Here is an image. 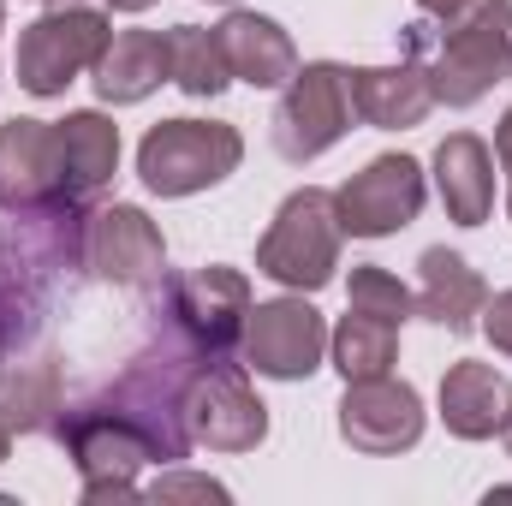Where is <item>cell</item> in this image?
<instances>
[{
    "mask_svg": "<svg viewBox=\"0 0 512 506\" xmlns=\"http://www.w3.org/2000/svg\"><path fill=\"white\" fill-rule=\"evenodd\" d=\"M512 72V0H465L441 18V54L429 66L435 102L471 108Z\"/></svg>",
    "mask_w": 512,
    "mask_h": 506,
    "instance_id": "1",
    "label": "cell"
},
{
    "mask_svg": "<svg viewBox=\"0 0 512 506\" xmlns=\"http://www.w3.org/2000/svg\"><path fill=\"white\" fill-rule=\"evenodd\" d=\"M340 215H334V191H292L274 215V227L256 245V274H268L286 292H322L340 268Z\"/></svg>",
    "mask_w": 512,
    "mask_h": 506,
    "instance_id": "2",
    "label": "cell"
},
{
    "mask_svg": "<svg viewBox=\"0 0 512 506\" xmlns=\"http://www.w3.org/2000/svg\"><path fill=\"white\" fill-rule=\"evenodd\" d=\"M239 161L245 137L221 120H161L137 143V179L155 197H197L227 173H239Z\"/></svg>",
    "mask_w": 512,
    "mask_h": 506,
    "instance_id": "3",
    "label": "cell"
},
{
    "mask_svg": "<svg viewBox=\"0 0 512 506\" xmlns=\"http://www.w3.org/2000/svg\"><path fill=\"white\" fill-rule=\"evenodd\" d=\"M60 447L72 453L78 477H84V501H126L137 495V471L161 465L149 435L126 423L120 411H108L102 399H84L72 411H60Z\"/></svg>",
    "mask_w": 512,
    "mask_h": 506,
    "instance_id": "4",
    "label": "cell"
},
{
    "mask_svg": "<svg viewBox=\"0 0 512 506\" xmlns=\"http://www.w3.org/2000/svg\"><path fill=\"white\" fill-rule=\"evenodd\" d=\"M108 42H114L108 18L96 6H72L66 0L54 12H42L36 24H24L18 54H12V72H18V84L30 96H66V84L78 72H90Z\"/></svg>",
    "mask_w": 512,
    "mask_h": 506,
    "instance_id": "5",
    "label": "cell"
},
{
    "mask_svg": "<svg viewBox=\"0 0 512 506\" xmlns=\"http://www.w3.org/2000/svg\"><path fill=\"white\" fill-rule=\"evenodd\" d=\"M179 417H185L191 447H209V453H256L268 441V405L251 393L245 370L227 358L197 364V376L185 381Z\"/></svg>",
    "mask_w": 512,
    "mask_h": 506,
    "instance_id": "6",
    "label": "cell"
},
{
    "mask_svg": "<svg viewBox=\"0 0 512 506\" xmlns=\"http://www.w3.org/2000/svg\"><path fill=\"white\" fill-rule=\"evenodd\" d=\"M352 72L334 66V60H316V66H298L280 108H274V149L304 167L316 155H328L346 131H352Z\"/></svg>",
    "mask_w": 512,
    "mask_h": 506,
    "instance_id": "7",
    "label": "cell"
},
{
    "mask_svg": "<svg viewBox=\"0 0 512 506\" xmlns=\"http://www.w3.org/2000/svg\"><path fill=\"white\" fill-rule=\"evenodd\" d=\"M239 352H245V370L268 381H304L322 370V352H328V328L322 316L298 298H268L251 304L245 316V334H239Z\"/></svg>",
    "mask_w": 512,
    "mask_h": 506,
    "instance_id": "8",
    "label": "cell"
},
{
    "mask_svg": "<svg viewBox=\"0 0 512 506\" xmlns=\"http://www.w3.org/2000/svg\"><path fill=\"white\" fill-rule=\"evenodd\" d=\"M251 316V286L239 268H197L167 286V322L203 352V358H233L239 334Z\"/></svg>",
    "mask_w": 512,
    "mask_h": 506,
    "instance_id": "9",
    "label": "cell"
},
{
    "mask_svg": "<svg viewBox=\"0 0 512 506\" xmlns=\"http://www.w3.org/2000/svg\"><path fill=\"white\" fill-rule=\"evenodd\" d=\"M78 262L96 280H114V286H155L161 268H167V245H161V227L137 203H108V209L84 215Z\"/></svg>",
    "mask_w": 512,
    "mask_h": 506,
    "instance_id": "10",
    "label": "cell"
},
{
    "mask_svg": "<svg viewBox=\"0 0 512 506\" xmlns=\"http://www.w3.org/2000/svg\"><path fill=\"white\" fill-rule=\"evenodd\" d=\"M417 209H423V167L411 155H376L364 173H352L334 191L340 233H352V239H387V233L411 227Z\"/></svg>",
    "mask_w": 512,
    "mask_h": 506,
    "instance_id": "11",
    "label": "cell"
},
{
    "mask_svg": "<svg viewBox=\"0 0 512 506\" xmlns=\"http://www.w3.org/2000/svg\"><path fill=\"white\" fill-rule=\"evenodd\" d=\"M340 435H346V447H358L370 459L411 453L423 441V399H417V387H405L393 376L346 381V393H340Z\"/></svg>",
    "mask_w": 512,
    "mask_h": 506,
    "instance_id": "12",
    "label": "cell"
},
{
    "mask_svg": "<svg viewBox=\"0 0 512 506\" xmlns=\"http://www.w3.org/2000/svg\"><path fill=\"white\" fill-rule=\"evenodd\" d=\"M0 209L6 215L66 209L60 126H48V120H6L0 126Z\"/></svg>",
    "mask_w": 512,
    "mask_h": 506,
    "instance_id": "13",
    "label": "cell"
},
{
    "mask_svg": "<svg viewBox=\"0 0 512 506\" xmlns=\"http://www.w3.org/2000/svg\"><path fill=\"white\" fill-rule=\"evenodd\" d=\"M352 108H358L364 126H376V131L423 126L429 108H435L429 66H417V60H399V66H358V72H352Z\"/></svg>",
    "mask_w": 512,
    "mask_h": 506,
    "instance_id": "14",
    "label": "cell"
},
{
    "mask_svg": "<svg viewBox=\"0 0 512 506\" xmlns=\"http://www.w3.org/2000/svg\"><path fill=\"white\" fill-rule=\"evenodd\" d=\"M512 417V381L495 364H477V358H459L447 376H441V423L447 435L459 441H489L501 435Z\"/></svg>",
    "mask_w": 512,
    "mask_h": 506,
    "instance_id": "15",
    "label": "cell"
},
{
    "mask_svg": "<svg viewBox=\"0 0 512 506\" xmlns=\"http://www.w3.org/2000/svg\"><path fill=\"white\" fill-rule=\"evenodd\" d=\"M215 42H221L227 72H233L239 84L280 90V84H292V72H298L292 36H286L274 18H262V12H227V18L215 24Z\"/></svg>",
    "mask_w": 512,
    "mask_h": 506,
    "instance_id": "16",
    "label": "cell"
},
{
    "mask_svg": "<svg viewBox=\"0 0 512 506\" xmlns=\"http://www.w3.org/2000/svg\"><path fill=\"white\" fill-rule=\"evenodd\" d=\"M167 78H173L167 30H120L96 60V96L108 108H131V102L155 96Z\"/></svg>",
    "mask_w": 512,
    "mask_h": 506,
    "instance_id": "17",
    "label": "cell"
},
{
    "mask_svg": "<svg viewBox=\"0 0 512 506\" xmlns=\"http://www.w3.org/2000/svg\"><path fill=\"white\" fill-rule=\"evenodd\" d=\"M435 191L447 203V221L459 227H483L495 209V155L477 131H453L435 149Z\"/></svg>",
    "mask_w": 512,
    "mask_h": 506,
    "instance_id": "18",
    "label": "cell"
},
{
    "mask_svg": "<svg viewBox=\"0 0 512 506\" xmlns=\"http://www.w3.org/2000/svg\"><path fill=\"white\" fill-rule=\"evenodd\" d=\"M417 280H423V286H417V316H429V322L447 328V334H471V328H477V316H483V304H489V286H483V274H477L459 251H447V245L423 251Z\"/></svg>",
    "mask_w": 512,
    "mask_h": 506,
    "instance_id": "19",
    "label": "cell"
},
{
    "mask_svg": "<svg viewBox=\"0 0 512 506\" xmlns=\"http://www.w3.org/2000/svg\"><path fill=\"white\" fill-rule=\"evenodd\" d=\"M120 167V126L96 108H78L60 120V173H66V209H84Z\"/></svg>",
    "mask_w": 512,
    "mask_h": 506,
    "instance_id": "20",
    "label": "cell"
},
{
    "mask_svg": "<svg viewBox=\"0 0 512 506\" xmlns=\"http://www.w3.org/2000/svg\"><path fill=\"white\" fill-rule=\"evenodd\" d=\"M60 364L54 358H30V364H12L0 376V423L12 435H36V429H54L60 423Z\"/></svg>",
    "mask_w": 512,
    "mask_h": 506,
    "instance_id": "21",
    "label": "cell"
},
{
    "mask_svg": "<svg viewBox=\"0 0 512 506\" xmlns=\"http://www.w3.org/2000/svg\"><path fill=\"white\" fill-rule=\"evenodd\" d=\"M328 352H334V370L346 381H370L387 376L393 358H399V328L382 316H364V310H346L340 328L328 334Z\"/></svg>",
    "mask_w": 512,
    "mask_h": 506,
    "instance_id": "22",
    "label": "cell"
},
{
    "mask_svg": "<svg viewBox=\"0 0 512 506\" xmlns=\"http://www.w3.org/2000/svg\"><path fill=\"white\" fill-rule=\"evenodd\" d=\"M167 48H173V84H179L185 96L209 102V96H221V90L233 84L215 30H203V24H173V30H167Z\"/></svg>",
    "mask_w": 512,
    "mask_h": 506,
    "instance_id": "23",
    "label": "cell"
},
{
    "mask_svg": "<svg viewBox=\"0 0 512 506\" xmlns=\"http://www.w3.org/2000/svg\"><path fill=\"white\" fill-rule=\"evenodd\" d=\"M352 310H364V316H382V322H405V316H417V298L387 274V268H352Z\"/></svg>",
    "mask_w": 512,
    "mask_h": 506,
    "instance_id": "24",
    "label": "cell"
},
{
    "mask_svg": "<svg viewBox=\"0 0 512 506\" xmlns=\"http://www.w3.org/2000/svg\"><path fill=\"white\" fill-rule=\"evenodd\" d=\"M149 501H227V489L215 477H191V471H167L143 489Z\"/></svg>",
    "mask_w": 512,
    "mask_h": 506,
    "instance_id": "25",
    "label": "cell"
},
{
    "mask_svg": "<svg viewBox=\"0 0 512 506\" xmlns=\"http://www.w3.org/2000/svg\"><path fill=\"white\" fill-rule=\"evenodd\" d=\"M483 334L495 340V352H507L512 358V292H501V298L483 304Z\"/></svg>",
    "mask_w": 512,
    "mask_h": 506,
    "instance_id": "26",
    "label": "cell"
},
{
    "mask_svg": "<svg viewBox=\"0 0 512 506\" xmlns=\"http://www.w3.org/2000/svg\"><path fill=\"white\" fill-rule=\"evenodd\" d=\"M495 155H501V167L512 173V108H507V120L495 126Z\"/></svg>",
    "mask_w": 512,
    "mask_h": 506,
    "instance_id": "27",
    "label": "cell"
},
{
    "mask_svg": "<svg viewBox=\"0 0 512 506\" xmlns=\"http://www.w3.org/2000/svg\"><path fill=\"white\" fill-rule=\"evenodd\" d=\"M417 6H423V12H429V18H453V12H459V6H465V0H417Z\"/></svg>",
    "mask_w": 512,
    "mask_h": 506,
    "instance_id": "28",
    "label": "cell"
},
{
    "mask_svg": "<svg viewBox=\"0 0 512 506\" xmlns=\"http://www.w3.org/2000/svg\"><path fill=\"white\" fill-rule=\"evenodd\" d=\"M108 6H114V12H149L155 0H108Z\"/></svg>",
    "mask_w": 512,
    "mask_h": 506,
    "instance_id": "29",
    "label": "cell"
},
{
    "mask_svg": "<svg viewBox=\"0 0 512 506\" xmlns=\"http://www.w3.org/2000/svg\"><path fill=\"white\" fill-rule=\"evenodd\" d=\"M6 447H12V429H6V423H0V459H6Z\"/></svg>",
    "mask_w": 512,
    "mask_h": 506,
    "instance_id": "30",
    "label": "cell"
},
{
    "mask_svg": "<svg viewBox=\"0 0 512 506\" xmlns=\"http://www.w3.org/2000/svg\"><path fill=\"white\" fill-rule=\"evenodd\" d=\"M501 435H507V453H512V417H507V429H501Z\"/></svg>",
    "mask_w": 512,
    "mask_h": 506,
    "instance_id": "31",
    "label": "cell"
},
{
    "mask_svg": "<svg viewBox=\"0 0 512 506\" xmlns=\"http://www.w3.org/2000/svg\"><path fill=\"white\" fill-rule=\"evenodd\" d=\"M0 30H6V6H0Z\"/></svg>",
    "mask_w": 512,
    "mask_h": 506,
    "instance_id": "32",
    "label": "cell"
},
{
    "mask_svg": "<svg viewBox=\"0 0 512 506\" xmlns=\"http://www.w3.org/2000/svg\"><path fill=\"white\" fill-rule=\"evenodd\" d=\"M507 215H512V191H507Z\"/></svg>",
    "mask_w": 512,
    "mask_h": 506,
    "instance_id": "33",
    "label": "cell"
},
{
    "mask_svg": "<svg viewBox=\"0 0 512 506\" xmlns=\"http://www.w3.org/2000/svg\"><path fill=\"white\" fill-rule=\"evenodd\" d=\"M221 6H233V0H221Z\"/></svg>",
    "mask_w": 512,
    "mask_h": 506,
    "instance_id": "34",
    "label": "cell"
}]
</instances>
